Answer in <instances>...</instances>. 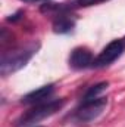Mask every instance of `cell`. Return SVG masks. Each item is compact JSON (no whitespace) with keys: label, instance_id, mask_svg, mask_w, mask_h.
<instances>
[{"label":"cell","instance_id":"cell-9","mask_svg":"<svg viewBox=\"0 0 125 127\" xmlns=\"http://www.w3.org/2000/svg\"><path fill=\"white\" fill-rule=\"evenodd\" d=\"M22 1H27V3H46L49 0H22Z\"/></svg>","mask_w":125,"mask_h":127},{"label":"cell","instance_id":"cell-6","mask_svg":"<svg viewBox=\"0 0 125 127\" xmlns=\"http://www.w3.org/2000/svg\"><path fill=\"white\" fill-rule=\"evenodd\" d=\"M55 90V86L53 84H47V86H41L35 90H32L30 93L22 97V103H27V105H35V103H41V102H46L47 97H50L52 93Z\"/></svg>","mask_w":125,"mask_h":127},{"label":"cell","instance_id":"cell-7","mask_svg":"<svg viewBox=\"0 0 125 127\" xmlns=\"http://www.w3.org/2000/svg\"><path fill=\"white\" fill-rule=\"evenodd\" d=\"M66 10H63L61 7V4H58V15H56V19L53 21V30L55 32H59V34H66V32H71L75 27V21L65 15Z\"/></svg>","mask_w":125,"mask_h":127},{"label":"cell","instance_id":"cell-2","mask_svg":"<svg viewBox=\"0 0 125 127\" xmlns=\"http://www.w3.org/2000/svg\"><path fill=\"white\" fill-rule=\"evenodd\" d=\"M63 105H65V99H52V100H47V102L35 103L15 121V127L32 126V124L56 114Z\"/></svg>","mask_w":125,"mask_h":127},{"label":"cell","instance_id":"cell-3","mask_svg":"<svg viewBox=\"0 0 125 127\" xmlns=\"http://www.w3.org/2000/svg\"><path fill=\"white\" fill-rule=\"evenodd\" d=\"M107 97L104 96H84L81 100V105L75 111V118L80 123H90L96 120L106 108Z\"/></svg>","mask_w":125,"mask_h":127},{"label":"cell","instance_id":"cell-1","mask_svg":"<svg viewBox=\"0 0 125 127\" xmlns=\"http://www.w3.org/2000/svg\"><path fill=\"white\" fill-rule=\"evenodd\" d=\"M37 49H38V44L32 43L25 47H18L9 52H3L1 61H0V74L3 77H7L9 74H13L21 68H24L34 56Z\"/></svg>","mask_w":125,"mask_h":127},{"label":"cell","instance_id":"cell-10","mask_svg":"<svg viewBox=\"0 0 125 127\" xmlns=\"http://www.w3.org/2000/svg\"><path fill=\"white\" fill-rule=\"evenodd\" d=\"M35 127H41V126H35Z\"/></svg>","mask_w":125,"mask_h":127},{"label":"cell","instance_id":"cell-4","mask_svg":"<svg viewBox=\"0 0 125 127\" xmlns=\"http://www.w3.org/2000/svg\"><path fill=\"white\" fill-rule=\"evenodd\" d=\"M124 52V43L121 40H113L110 41L93 61V68H104L112 62H115Z\"/></svg>","mask_w":125,"mask_h":127},{"label":"cell","instance_id":"cell-8","mask_svg":"<svg viewBox=\"0 0 125 127\" xmlns=\"http://www.w3.org/2000/svg\"><path fill=\"white\" fill-rule=\"evenodd\" d=\"M103 1H107V0H74L72 3L62 4V7L65 10H71V9H75V7H88V6H94V4H99V3H103Z\"/></svg>","mask_w":125,"mask_h":127},{"label":"cell","instance_id":"cell-5","mask_svg":"<svg viewBox=\"0 0 125 127\" xmlns=\"http://www.w3.org/2000/svg\"><path fill=\"white\" fill-rule=\"evenodd\" d=\"M94 56L91 53L90 49L84 47V46H78L75 47L71 55H69V65L74 68V69H84V68H88L93 65Z\"/></svg>","mask_w":125,"mask_h":127}]
</instances>
